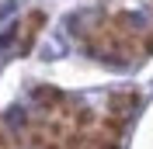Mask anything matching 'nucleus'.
Instances as JSON below:
<instances>
[{
    "label": "nucleus",
    "mask_w": 153,
    "mask_h": 149,
    "mask_svg": "<svg viewBox=\"0 0 153 149\" xmlns=\"http://www.w3.org/2000/svg\"><path fill=\"white\" fill-rule=\"evenodd\" d=\"M42 24H45V14H42V10H31L28 21H25V42H21V49H31L35 35L42 31Z\"/></svg>",
    "instance_id": "f257e3e1"
},
{
    "label": "nucleus",
    "mask_w": 153,
    "mask_h": 149,
    "mask_svg": "<svg viewBox=\"0 0 153 149\" xmlns=\"http://www.w3.org/2000/svg\"><path fill=\"white\" fill-rule=\"evenodd\" d=\"M143 49H146V52H153V31L146 35V45H143Z\"/></svg>",
    "instance_id": "f03ea898"
}]
</instances>
